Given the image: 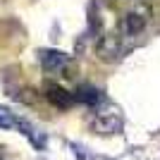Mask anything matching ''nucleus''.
<instances>
[{
  "instance_id": "f257e3e1",
  "label": "nucleus",
  "mask_w": 160,
  "mask_h": 160,
  "mask_svg": "<svg viewBox=\"0 0 160 160\" xmlns=\"http://www.w3.org/2000/svg\"><path fill=\"white\" fill-rule=\"evenodd\" d=\"M93 129L98 134H103V136H110V134H120L122 129V117H120V110L115 105H103L96 112L93 117Z\"/></svg>"
},
{
  "instance_id": "f03ea898",
  "label": "nucleus",
  "mask_w": 160,
  "mask_h": 160,
  "mask_svg": "<svg viewBox=\"0 0 160 160\" xmlns=\"http://www.w3.org/2000/svg\"><path fill=\"white\" fill-rule=\"evenodd\" d=\"M148 22H151V12H148V7L139 5L129 10L124 17H122V33L124 36H139V33L146 31Z\"/></svg>"
},
{
  "instance_id": "7ed1b4c3",
  "label": "nucleus",
  "mask_w": 160,
  "mask_h": 160,
  "mask_svg": "<svg viewBox=\"0 0 160 160\" xmlns=\"http://www.w3.org/2000/svg\"><path fill=\"white\" fill-rule=\"evenodd\" d=\"M96 53L103 62H115L122 55V36L120 33H103L96 43Z\"/></svg>"
},
{
  "instance_id": "20e7f679",
  "label": "nucleus",
  "mask_w": 160,
  "mask_h": 160,
  "mask_svg": "<svg viewBox=\"0 0 160 160\" xmlns=\"http://www.w3.org/2000/svg\"><path fill=\"white\" fill-rule=\"evenodd\" d=\"M38 60H41V67L50 74H58V72H65L67 65H69V58L60 50H41L38 53Z\"/></svg>"
},
{
  "instance_id": "39448f33",
  "label": "nucleus",
  "mask_w": 160,
  "mask_h": 160,
  "mask_svg": "<svg viewBox=\"0 0 160 160\" xmlns=\"http://www.w3.org/2000/svg\"><path fill=\"white\" fill-rule=\"evenodd\" d=\"M46 98H48V103L55 105L58 110H69V108L74 105V93L65 91L62 86H55V84H50V86L46 88Z\"/></svg>"
},
{
  "instance_id": "423d86ee",
  "label": "nucleus",
  "mask_w": 160,
  "mask_h": 160,
  "mask_svg": "<svg viewBox=\"0 0 160 160\" xmlns=\"http://www.w3.org/2000/svg\"><path fill=\"white\" fill-rule=\"evenodd\" d=\"M74 100H84V103H96V100H98V91H96V88H81L79 93L74 96Z\"/></svg>"
},
{
  "instance_id": "0eeeda50",
  "label": "nucleus",
  "mask_w": 160,
  "mask_h": 160,
  "mask_svg": "<svg viewBox=\"0 0 160 160\" xmlns=\"http://www.w3.org/2000/svg\"><path fill=\"white\" fill-rule=\"evenodd\" d=\"M12 124H14L12 115L7 112L5 108H0V127H2V129H7V127H12Z\"/></svg>"
},
{
  "instance_id": "6e6552de",
  "label": "nucleus",
  "mask_w": 160,
  "mask_h": 160,
  "mask_svg": "<svg viewBox=\"0 0 160 160\" xmlns=\"http://www.w3.org/2000/svg\"><path fill=\"white\" fill-rule=\"evenodd\" d=\"M108 2H120V0H108Z\"/></svg>"
},
{
  "instance_id": "1a4fd4ad",
  "label": "nucleus",
  "mask_w": 160,
  "mask_h": 160,
  "mask_svg": "<svg viewBox=\"0 0 160 160\" xmlns=\"http://www.w3.org/2000/svg\"><path fill=\"white\" fill-rule=\"evenodd\" d=\"M0 160H2V158H0Z\"/></svg>"
}]
</instances>
